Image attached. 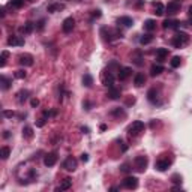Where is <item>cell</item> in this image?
Here are the masks:
<instances>
[{"label":"cell","instance_id":"41","mask_svg":"<svg viewBox=\"0 0 192 192\" xmlns=\"http://www.w3.org/2000/svg\"><path fill=\"white\" fill-rule=\"evenodd\" d=\"M3 114H5V117H14V116H15V113H14V111H9V110L3 111Z\"/></svg>","mask_w":192,"mask_h":192},{"label":"cell","instance_id":"1","mask_svg":"<svg viewBox=\"0 0 192 192\" xmlns=\"http://www.w3.org/2000/svg\"><path fill=\"white\" fill-rule=\"evenodd\" d=\"M188 42H189V35L185 33V32H177L171 39V44L176 48H182L183 45H186Z\"/></svg>","mask_w":192,"mask_h":192},{"label":"cell","instance_id":"42","mask_svg":"<svg viewBox=\"0 0 192 192\" xmlns=\"http://www.w3.org/2000/svg\"><path fill=\"white\" fill-rule=\"evenodd\" d=\"M80 159H81L83 162H87V161H89V155H87V153H83Z\"/></svg>","mask_w":192,"mask_h":192},{"label":"cell","instance_id":"33","mask_svg":"<svg viewBox=\"0 0 192 192\" xmlns=\"http://www.w3.org/2000/svg\"><path fill=\"white\" fill-rule=\"evenodd\" d=\"M170 63H171V68H179V66H180V63H182V59H180L179 56H174Z\"/></svg>","mask_w":192,"mask_h":192},{"label":"cell","instance_id":"35","mask_svg":"<svg viewBox=\"0 0 192 192\" xmlns=\"http://www.w3.org/2000/svg\"><path fill=\"white\" fill-rule=\"evenodd\" d=\"M14 75H15V78H18V80H23V78H26V75H27V74H26V71L20 69V71H17V72H15Z\"/></svg>","mask_w":192,"mask_h":192},{"label":"cell","instance_id":"14","mask_svg":"<svg viewBox=\"0 0 192 192\" xmlns=\"http://www.w3.org/2000/svg\"><path fill=\"white\" fill-rule=\"evenodd\" d=\"M131 74H132V69L128 68V66H125V68H119V80H120V81H125Z\"/></svg>","mask_w":192,"mask_h":192},{"label":"cell","instance_id":"9","mask_svg":"<svg viewBox=\"0 0 192 192\" xmlns=\"http://www.w3.org/2000/svg\"><path fill=\"white\" fill-rule=\"evenodd\" d=\"M56 162H57V153L56 152H51V153L45 155V158H44V165L45 167H53V165H56Z\"/></svg>","mask_w":192,"mask_h":192},{"label":"cell","instance_id":"51","mask_svg":"<svg viewBox=\"0 0 192 192\" xmlns=\"http://www.w3.org/2000/svg\"><path fill=\"white\" fill-rule=\"evenodd\" d=\"M27 2H33V0H27Z\"/></svg>","mask_w":192,"mask_h":192},{"label":"cell","instance_id":"44","mask_svg":"<svg viewBox=\"0 0 192 192\" xmlns=\"http://www.w3.org/2000/svg\"><path fill=\"white\" fill-rule=\"evenodd\" d=\"M44 125H45V119H41V120H39V122L36 123V126H38V128H42Z\"/></svg>","mask_w":192,"mask_h":192},{"label":"cell","instance_id":"45","mask_svg":"<svg viewBox=\"0 0 192 192\" xmlns=\"http://www.w3.org/2000/svg\"><path fill=\"white\" fill-rule=\"evenodd\" d=\"M101 17V11H93V18H99Z\"/></svg>","mask_w":192,"mask_h":192},{"label":"cell","instance_id":"39","mask_svg":"<svg viewBox=\"0 0 192 192\" xmlns=\"http://www.w3.org/2000/svg\"><path fill=\"white\" fill-rule=\"evenodd\" d=\"M171 180L174 182V183H182V177H180L179 174H174V176L171 177Z\"/></svg>","mask_w":192,"mask_h":192},{"label":"cell","instance_id":"37","mask_svg":"<svg viewBox=\"0 0 192 192\" xmlns=\"http://www.w3.org/2000/svg\"><path fill=\"white\" fill-rule=\"evenodd\" d=\"M129 170H131V168H129V165H128V164H122V165H120V171H122V173H129Z\"/></svg>","mask_w":192,"mask_h":192},{"label":"cell","instance_id":"23","mask_svg":"<svg viewBox=\"0 0 192 192\" xmlns=\"http://www.w3.org/2000/svg\"><path fill=\"white\" fill-rule=\"evenodd\" d=\"M156 29V21L155 20H146L144 21V30L147 32H153Z\"/></svg>","mask_w":192,"mask_h":192},{"label":"cell","instance_id":"16","mask_svg":"<svg viewBox=\"0 0 192 192\" xmlns=\"http://www.w3.org/2000/svg\"><path fill=\"white\" fill-rule=\"evenodd\" d=\"M120 95H122V92H120V89H117V87H110L108 89V93H107V96L110 98V99H119L120 98Z\"/></svg>","mask_w":192,"mask_h":192},{"label":"cell","instance_id":"3","mask_svg":"<svg viewBox=\"0 0 192 192\" xmlns=\"http://www.w3.org/2000/svg\"><path fill=\"white\" fill-rule=\"evenodd\" d=\"M182 6V0H173L165 6V12H168V15H176L180 11Z\"/></svg>","mask_w":192,"mask_h":192},{"label":"cell","instance_id":"29","mask_svg":"<svg viewBox=\"0 0 192 192\" xmlns=\"http://www.w3.org/2000/svg\"><path fill=\"white\" fill-rule=\"evenodd\" d=\"M152 41H153V36H152L150 33L144 35V36H141V38H140V44H141V45H147V44H150Z\"/></svg>","mask_w":192,"mask_h":192},{"label":"cell","instance_id":"2","mask_svg":"<svg viewBox=\"0 0 192 192\" xmlns=\"http://www.w3.org/2000/svg\"><path fill=\"white\" fill-rule=\"evenodd\" d=\"M144 123L141 120H137V122H132V123L128 126V134H129L131 137H138L141 132L144 131Z\"/></svg>","mask_w":192,"mask_h":192},{"label":"cell","instance_id":"40","mask_svg":"<svg viewBox=\"0 0 192 192\" xmlns=\"http://www.w3.org/2000/svg\"><path fill=\"white\" fill-rule=\"evenodd\" d=\"M30 105H32V107H38V105H39V99H36V98H33V99H32V101H30Z\"/></svg>","mask_w":192,"mask_h":192},{"label":"cell","instance_id":"19","mask_svg":"<svg viewBox=\"0 0 192 192\" xmlns=\"http://www.w3.org/2000/svg\"><path fill=\"white\" fill-rule=\"evenodd\" d=\"M72 186V180L69 177L66 179H63V182H62V185H60V188H56V192H59V191H66V189H69Z\"/></svg>","mask_w":192,"mask_h":192},{"label":"cell","instance_id":"48","mask_svg":"<svg viewBox=\"0 0 192 192\" xmlns=\"http://www.w3.org/2000/svg\"><path fill=\"white\" fill-rule=\"evenodd\" d=\"M3 137H5V138H9V137H11V134H9L8 131H5V134H3Z\"/></svg>","mask_w":192,"mask_h":192},{"label":"cell","instance_id":"18","mask_svg":"<svg viewBox=\"0 0 192 192\" xmlns=\"http://www.w3.org/2000/svg\"><path fill=\"white\" fill-rule=\"evenodd\" d=\"M168 56V48H158L156 50V59L158 62H164V59Z\"/></svg>","mask_w":192,"mask_h":192},{"label":"cell","instance_id":"31","mask_svg":"<svg viewBox=\"0 0 192 192\" xmlns=\"http://www.w3.org/2000/svg\"><path fill=\"white\" fill-rule=\"evenodd\" d=\"M18 102H24L26 99L29 98V92L27 90H21V92H18Z\"/></svg>","mask_w":192,"mask_h":192},{"label":"cell","instance_id":"11","mask_svg":"<svg viewBox=\"0 0 192 192\" xmlns=\"http://www.w3.org/2000/svg\"><path fill=\"white\" fill-rule=\"evenodd\" d=\"M18 62L23 66H33V56L32 54H20Z\"/></svg>","mask_w":192,"mask_h":192},{"label":"cell","instance_id":"30","mask_svg":"<svg viewBox=\"0 0 192 192\" xmlns=\"http://www.w3.org/2000/svg\"><path fill=\"white\" fill-rule=\"evenodd\" d=\"M23 5H24V0H11V2H9V6L15 8V9L23 8Z\"/></svg>","mask_w":192,"mask_h":192},{"label":"cell","instance_id":"22","mask_svg":"<svg viewBox=\"0 0 192 192\" xmlns=\"http://www.w3.org/2000/svg\"><path fill=\"white\" fill-rule=\"evenodd\" d=\"M144 83H146V77H144V74H137L135 75V78H134V84H135V87H141Z\"/></svg>","mask_w":192,"mask_h":192},{"label":"cell","instance_id":"43","mask_svg":"<svg viewBox=\"0 0 192 192\" xmlns=\"http://www.w3.org/2000/svg\"><path fill=\"white\" fill-rule=\"evenodd\" d=\"M188 14H189V23H191V26H192V5L188 9Z\"/></svg>","mask_w":192,"mask_h":192},{"label":"cell","instance_id":"8","mask_svg":"<svg viewBox=\"0 0 192 192\" xmlns=\"http://www.w3.org/2000/svg\"><path fill=\"white\" fill-rule=\"evenodd\" d=\"M170 165H171V161H170V159H158L156 164H155V167H156L158 171H167V170L170 168Z\"/></svg>","mask_w":192,"mask_h":192},{"label":"cell","instance_id":"15","mask_svg":"<svg viewBox=\"0 0 192 192\" xmlns=\"http://www.w3.org/2000/svg\"><path fill=\"white\" fill-rule=\"evenodd\" d=\"M117 24H122L123 27H132L134 20L131 17H120V18H117Z\"/></svg>","mask_w":192,"mask_h":192},{"label":"cell","instance_id":"7","mask_svg":"<svg viewBox=\"0 0 192 192\" xmlns=\"http://www.w3.org/2000/svg\"><path fill=\"white\" fill-rule=\"evenodd\" d=\"M122 185H123L126 189H135V188L138 186V179L134 177V176H128V177L123 180Z\"/></svg>","mask_w":192,"mask_h":192},{"label":"cell","instance_id":"50","mask_svg":"<svg viewBox=\"0 0 192 192\" xmlns=\"http://www.w3.org/2000/svg\"><path fill=\"white\" fill-rule=\"evenodd\" d=\"M107 129V125H101V131H105Z\"/></svg>","mask_w":192,"mask_h":192},{"label":"cell","instance_id":"34","mask_svg":"<svg viewBox=\"0 0 192 192\" xmlns=\"http://www.w3.org/2000/svg\"><path fill=\"white\" fill-rule=\"evenodd\" d=\"M8 57H9V53H8V51H2V57H0V66H2V68L6 65Z\"/></svg>","mask_w":192,"mask_h":192},{"label":"cell","instance_id":"12","mask_svg":"<svg viewBox=\"0 0 192 192\" xmlns=\"http://www.w3.org/2000/svg\"><path fill=\"white\" fill-rule=\"evenodd\" d=\"M102 84H104V86H107L108 89L114 86V77H113V74H111L110 71H108V72H104V74H102Z\"/></svg>","mask_w":192,"mask_h":192},{"label":"cell","instance_id":"38","mask_svg":"<svg viewBox=\"0 0 192 192\" xmlns=\"http://www.w3.org/2000/svg\"><path fill=\"white\" fill-rule=\"evenodd\" d=\"M44 27H45V20H41L39 23H36V29L38 30H42Z\"/></svg>","mask_w":192,"mask_h":192},{"label":"cell","instance_id":"26","mask_svg":"<svg viewBox=\"0 0 192 192\" xmlns=\"http://www.w3.org/2000/svg\"><path fill=\"white\" fill-rule=\"evenodd\" d=\"M0 81H2V89L3 90H8L11 87V84H12V80H11V78H6L5 75H2Z\"/></svg>","mask_w":192,"mask_h":192},{"label":"cell","instance_id":"32","mask_svg":"<svg viewBox=\"0 0 192 192\" xmlns=\"http://www.w3.org/2000/svg\"><path fill=\"white\" fill-rule=\"evenodd\" d=\"M0 155H2V159H8L9 158V155H11V149L9 147H2V150H0Z\"/></svg>","mask_w":192,"mask_h":192},{"label":"cell","instance_id":"17","mask_svg":"<svg viewBox=\"0 0 192 192\" xmlns=\"http://www.w3.org/2000/svg\"><path fill=\"white\" fill-rule=\"evenodd\" d=\"M164 72V66L162 65H152V68H150V75L152 77H158V75H161Z\"/></svg>","mask_w":192,"mask_h":192},{"label":"cell","instance_id":"25","mask_svg":"<svg viewBox=\"0 0 192 192\" xmlns=\"http://www.w3.org/2000/svg\"><path fill=\"white\" fill-rule=\"evenodd\" d=\"M92 84H93V77L90 74H84V77H83V86L84 87H92Z\"/></svg>","mask_w":192,"mask_h":192},{"label":"cell","instance_id":"5","mask_svg":"<svg viewBox=\"0 0 192 192\" xmlns=\"http://www.w3.org/2000/svg\"><path fill=\"white\" fill-rule=\"evenodd\" d=\"M75 27V20L72 18V17H68V18H65L62 23V30L63 33H71L72 30Z\"/></svg>","mask_w":192,"mask_h":192},{"label":"cell","instance_id":"47","mask_svg":"<svg viewBox=\"0 0 192 192\" xmlns=\"http://www.w3.org/2000/svg\"><path fill=\"white\" fill-rule=\"evenodd\" d=\"M81 131H83V132H84V134H89V128H87V126H83V128H81Z\"/></svg>","mask_w":192,"mask_h":192},{"label":"cell","instance_id":"21","mask_svg":"<svg viewBox=\"0 0 192 192\" xmlns=\"http://www.w3.org/2000/svg\"><path fill=\"white\" fill-rule=\"evenodd\" d=\"M147 99H149L152 104L158 102V92H156V89H150L147 92Z\"/></svg>","mask_w":192,"mask_h":192},{"label":"cell","instance_id":"36","mask_svg":"<svg viewBox=\"0 0 192 192\" xmlns=\"http://www.w3.org/2000/svg\"><path fill=\"white\" fill-rule=\"evenodd\" d=\"M111 114H113V116H125V111L122 110V108H116V110L111 111Z\"/></svg>","mask_w":192,"mask_h":192},{"label":"cell","instance_id":"46","mask_svg":"<svg viewBox=\"0 0 192 192\" xmlns=\"http://www.w3.org/2000/svg\"><path fill=\"white\" fill-rule=\"evenodd\" d=\"M83 107H84L86 110H90V102H87V101H84V102H83Z\"/></svg>","mask_w":192,"mask_h":192},{"label":"cell","instance_id":"49","mask_svg":"<svg viewBox=\"0 0 192 192\" xmlns=\"http://www.w3.org/2000/svg\"><path fill=\"white\" fill-rule=\"evenodd\" d=\"M173 191H182V188H180V186H174V188H173Z\"/></svg>","mask_w":192,"mask_h":192},{"label":"cell","instance_id":"20","mask_svg":"<svg viewBox=\"0 0 192 192\" xmlns=\"http://www.w3.org/2000/svg\"><path fill=\"white\" fill-rule=\"evenodd\" d=\"M33 29H35V24L32 23V21H27V23H26V24H24V26H23V27H21L20 30H21V32H23L24 35H30L32 32H33Z\"/></svg>","mask_w":192,"mask_h":192},{"label":"cell","instance_id":"6","mask_svg":"<svg viewBox=\"0 0 192 192\" xmlns=\"http://www.w3.org/2000/svg\"><path fill=\"white\" fill-rule=\"evenodd\" d=\"M62 167L65 170H68V171H75L77 168V159L72 158V156H68V158L65 159V162L62 164Z\"/></svg>","mask_w":192,"mask_h":192},{"label":"cell","instance_id":"4","mask_svg":"<svg viewBox=\"0 0 192 192\" xmlns=\"http://www.w3.org/2000/svg\"><path fill=\"white\" fill-rule=\"evenodd\" d=\"M134 164H135L137 171L143 173V171H146V168H147L149 159H147V156H137V158H135V161H134Z\"/></svg>","mask_w":192,"mask_h":192},{"label":"cell","instance_id":"13","mask_svg":"<svg viewBox=\"0 0 192 192\" xmlns=\"http://www.w3.org/2000/svg\"><path fill=\"white\" fill-rule=\"evenodd\" d=\"M8 45H11V47H23L24 45V38H21V36H9Z\"/></svg>","mask_w":192,"mask_h":192},{"label":"cell","instance_id":"24","mask_svg":"<svg viewBox=\"0 0 192 192\" xmlns=\"http://www.w3.org/2000/svg\"><path fill=\"white\" fill-rule=\"evenodd\" d=\"M153 6H155V12H153L155 15H158V17H161V15H164V14H165V6L162 5V3H161V2H158V3H155Z\"/></svg>","mask_w":192,"mask_h":192},{"label":"cell","instance_id":"27","mask_svg":"<svg viewBox=\"0 0 192 192\" xmlns=\"http://www.w3.org/2000/svg\"><path fill=\"white\" fill-rule=\"evenodd\" d=\"M23 137L30 140V138L33 137V129H32V126H24L23 128Z\"/></svg>","mask_w":192,"mask_h":192},{"label":"cell","instance_id":"10","mask_svg":"<svg viewBox=\"0 0 192 192\" xmlns=\"http://www.w3.org/2000/svg\"><path fill=\"white\" fill-rule=\"evenodd\" d=\"M162 27L164 29H173V30H177L180 27V21L177 20H173V18H167L162 23Z\"/></svg>","mask_w":192,"mask_h":192},{"label":"cell","instance_id":"28","mask_svg":"<svg viewBox=\"0 0 192 192\" xmlns=\"http://www.w3.org/2000/svg\"><path fill=\"white\" fill-rule=\"evenodd\" d=\"M63 8H65V5H62V3H51L48 6V12H56V11H60Z\"/></svg>","mask_w":192,"mask_h":192}]
</instances>
